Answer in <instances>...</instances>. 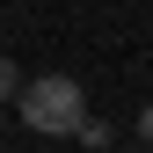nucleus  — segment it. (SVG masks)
Masks as SVG:
<instances>
[{"instance_id": "f03ea898", "label": "nucleus", "mask_w": 153, "mask_h": 153, "mask_svg": "<svg viewBox=\"0 0 153 153\" xmlns=\"http://www.w3.org/2000/svg\"><path fill=\"white\" fill-rule=\"evenodd\" d=\"M73 139H80V146H88V153H102V146H109V139H117V131H109V124H102V117H80V124H73Z\"/></svg>"}, {"instance_id": "7ed1b4c3", "label": "nucleus", "mask_w": 153, "mask_h": 153, "mask_svg": "<svg viewBox=\"0 0 153 153\" xmlns=\"http://www.w3.org/2000/svg\"><path fill=\"white\" fill-rule=\"evenodd\" d=\"M15 95V59H0V102Z\"/></svg>"}, {"instance_id": "f257e3e1", "label": "nucleus", "mask_w": 153, "mask_h": 153, "mask_svg": "<svg viewBox=\"0 0 153 153\" xmlns=\"http://www.w3.org/2000/svg\"><path fill=\"white\" fill-rule=\"evenodd\" d=\"M15 109H22V124L44 131V139H73V124L88 117V88L73 80V73H36V80L15 88Z\"/></svg>"}, {"instance_id": "20e7f679", "label": "nucleus", "mask_w": 153, "mask_h": 153, "mask_svg": "<svg viewBox=\"0 0 153 153\" xmlns=\"http://www.w3.org/2000/svg\"><path fill=\"white\" fill-rule=\"evenodd\" d=\"M139 139H146V153H153V102L139 109Z\"/></svg>"}]
</instances>
